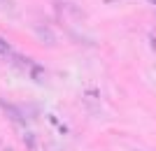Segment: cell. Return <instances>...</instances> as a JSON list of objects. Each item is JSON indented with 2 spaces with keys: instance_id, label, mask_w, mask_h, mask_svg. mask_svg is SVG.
<instances>
[{
  "instance_id": "cell-1",
  "label": "cell",
  "mask_w": 156,
  "mask_h": 151,
  "mask_svg": "<svg viewBox=\"0 0 156 151\" xmlns=\"http://www.w3.org/2000/svg\"><path fill=\"white\" fill-rule=\"evenodd\" d=\"M7 51H9V44H7L5 39L0 37V53H7Z\"/></svg>"
}]
</instances>
